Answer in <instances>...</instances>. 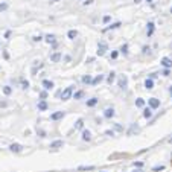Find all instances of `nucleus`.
Listing matches in <instances>:
<instances>
[{
    "instance_id": "nucleus-25",
    "label": "nucleus",
    "mask_w": 172,
    "mask_h": 172,
    "mask_svg": "<svg viewBox=\"0 0 172 172\" xmlns=\"http://www.w3.org/2000/svg\"><path fill=\"white\" fill-rule=\"evenodd\" d=\"M78 37V31L76 29H70L69 32H67V38L69 40H75Z\"/></svg>"
},
{
    "instance_id": "nucleus-20",
    "label": "nucleus",
    "mask_w": 172,
    "mask_h": 172,
    "mask_svg": "<svg viewBox=\"0 0 172 172\" xmlns=\"http://www.w3.org/2000/svg\"><path fill=\"white\" fill-rule=\"evenodd\" d=\"M145 88H146V90H152L154 88V79H151V78H146V79H145Z\"/></svg>"
},
{
    "instance_id": "nucleus-36",
    "label": "nucleus",
    "mask_w": 172,
    "mask_h": 172,
    "mask_svg": "<svg viewBox=\"0 0 172 172\" xmlns=\"http://www.w3.org/2000/svg\"><path fill=\"white\" fill-rule=\"evenodd\" d=\"M37 133H38L40 137H46V131H44V130H37Z\"/></svg>"
},
{
    "instance_id": "nucleus-33",
    "label": "nucleus",
    "mask_w": 172,
    "mask_h": 172,
    "mask_svg": "<svg viewBox=\"0 0 172 172\" xmlns=\"http://www.w3.org/2000/svg\"><path fill=\"white\" fill-rule=\"evenodd\" d=\"M110 22H111V15H104V17H102V23H104V24H108Z\"/></svg>"
},
{
    "instance_id": "nucleus-14",
    "label": "nucleus",
    "mask_w": 172,
    "mask_h": 172,
    "mask_svg": "<svg viewBox=\"0 0 172 172\" xmlns=\"http://www.w3.org/2000/svg\"><path fill=\"white\" fill-rule=\"evenodd\" d=\"M152 114H154V110H152V108H149V107H145L143 108V117H145V119H152Z\"/></svg>"
},
{
    "instance_id": "nucleus-26",
    "label": "nucleus",
    "mask_w": 172,
    "mask_h": 172,
    "mask_svg": "<svg viewBox=\"0 0 172 172\" xmlns=\"http://www.w3.org/2000/svg\"><path fill=\"white\" fill-rule=\"evenodd\" d=\"M2 92H3L5 96H11V95H12V87H11V85H5V87L2 88Z\"/></svg>"
},
{
    "instance_id": "nucleus-53",
    "label": "nucleus",
    "mask_w": 172,
    "mask_h": 172,
    "mask_svg": "<svg viewBox=\"0 0 172 172\" xmlns=\"http://www.w3.org/2000/svg\"><path fill=\"white\" fill-rule=\"evenodd\" d=\"M171 14H172V8H171Z\"/></svg>"
},
{
    "instance_id": "nucleus-9",
    "label": "nucleus",
    "mask_w": 172,
    "mask_h": 172,
    "mask_svg": "<svg viewBox=\"0 0 172 172\" xmlns=\"http://www.w3.org/2000/svg\"><path fill=\"white\" fill-rule=\"evenodd\" d=\"M114 114H116V111H114L113 107H108V108H105V110H104V117H105V119H113Z\"/></svg>"
},
{
    "instance_id": "nucleus-2",
    "label": "nucleus",
    "mask_w": 172,
    "mask_h": 172,
    "mask_svg": "<svg viewBox=\"0 0 172 172\" xmlns=\"http://www.w3.org/2000/svg\"><path fill=\"white\" fill-rule=\"evenodd\" d=\"M107 50H108V43H107V41H104V40H99L96 55H97V57H104L105 53H107Z\"/></svg>"
},
{
    "instance_id": "nucleus-8",
    "label": "nucleus",
    "mask_w": 172,
    "mask_h": 172,
    "mask_svg": "<svg viewBox=\"0 0 172 172\" xmlns=\"http://www.w3.org/2000/svg\"><path fill=\"white\" fill-rule=\"evenodd\" d=\"M154 32H156V24H154V22H148L146 23V35H148V38L152 37Z\"/></svg>"
},
{
    "instance_id": "nucleus-48",
    "label": "nucleus",
    "mask_w": 172,
    "mask_h": 172,
    "mask_svg": "<svg viewBox=\"0 0 172 172\" xmlns=\"http://www.w3.org/2000/svg\"><path fill=\"white\" fill-rule=\"evenodd\" d=\"M142 2V0H134V3H140Z\"/></svg>"
},
{
    "instance_id": "nucleus-24",
    "label": "nucleus",
    "mask_w": 172,
    "mask_h": 172,
    "mask_svg": "<svg viewBox=\"0 0 172 172\" xmlns=\"http://www.w3.org/2000/svg\"><path fill=\"white\" fill-rule=\"evenodd\" d=\"M81 81H82V84L92 85V81H93V78H92V75H84L82 78H81Z\"/></svg>"
},
{
    "instance_id": "nucleus-17",
    "label": "nucleus",
    "mask_w": 172,
    "mask_h": 172,
    "mask_svg": "<svg viewBox=\"0 0 172 172\" xmlns=\"http://www.w3.org/2000/svg\"><path fill=\"white\" fill-rule=\"evenodd\" d=\"M97 102H99V99H97V97H90V99H87L85 105L92 108V107H96V105H97Z\"/></svg>"
},
{
    "instance_id": "nucleus-38",
    "label": "nucleus",
    "mask_w": 172,
    "mask_h": 172,
    "mask_svg": "<svg viewBox=\"0 0 172 172\" xmlns=\"http://www.w3.org/2000/svg\"><path fill=\"white\" fill-rule=\"evenodd\" d=\"M149 50H151L149 46H143V47H142V52H143V53H149Z\"/></svg>"
},
{
    "instance_id": "nucleus-32",
    "label": "nucleus",
    "mask_w": 172,
    "mask_h": 172,
    "mask_svg": "<svg viewBox=\"0 0 172 172\" xmlns=\"http://www.w3.org/2000/svg\"><path fill=\"white\" fill-rule=\"evenodd\" d=\"M49 96V93L46 92V90H43V92H40V101H46Z\"/></svg>"
},
{
    "instance_id": "nucleus-49",
    "label": "nucleus",
    "mask_w": 172,
    "mask_h": 172,
    "mask_svg": "<svg viewBox=\"0 0 172 172\" xmlns=\"http://www.w3.org/2000/svg\"><path fill=\"white\" fill-rule=\"evenodd\" d=\"M145 2H146V3H152V0H145Z\"/></svg>"
},
{
    "instance_id": "nucleus-7",
    "label": "nucleus",
    "mask_w": 172,
    "mask_h": 172,
    "mask_svg": "<svg viewBox=\"0 0 172 172\" xmlns=\"http://www.w3.org/2000/svg\"><path fill=\"white\" fill-rule=\"evenodd\" d=\"M64 116H66L64 111H55V113L50 114V120H52V122H58V120H61Z\"/></svg>"
},
{
    "instance_id": "nucleus-44",
    "label": "nucleus",
    "mask_w": 172,
    "mask_h": 172,
    "mask_svg": "<svg viewBox=\"0 0 172 172\" xmlns=\"http://www.w3.org/2000/svg\"><path fill=\"white\" fill-rule=\"evenodd\" d=\"M157 76H158V73H151V75H149L148 78H151V79H156Z\"/></svg>"
},
{
    "instance_id": "nucleus-13",
    "label": "nucleus",
    "mask_w": 172,
    "mask_h": 172,
    "mask_svg": "<svg viewBox=\"0 0 172 172\" xmlns=\"http://www.w3.org/2000/svg\"><path fill=\"white\" fill-rule=\"evenodd\" d=\"M160 64L165 67V69H172V59H171L169 57H165V58H161Z\"/></svg>"
},
{
    "instance_id": "nucleus-29",
    "label": "nucleus",
    "mask_w": 172,
    "mask_h": 172,
    "mask_svg": "<svg viewBox=\"0 0 172 172\" xmlns=\"http://www.w3.org/2000/svg\"><path fill=\"white\" fill-rule=\"evenodd\" d=\"M135 107L145 108V99H143V97H137V99H135Z\"/></svg>"
},
{
    "instance_id": "nucleus-15",
    "label": "nucleus",
    "mask_w": 172,
    "mask_h": 172,
    "mask_svg": "<svg viewBox=\"0 0 172 172\" xmlns=\"http://www.w3.org/2000/svg\"><path fill=\"white\" fill-rule=\"evenodd\" d=\"M37 108H38V111H47V108H49V104H47V101H38V104H37Z\"/></svg>"
},
{
    "instance_id": "nucleus-31",
    "label": "nucleus",
    "mask_w": 172,
    "mask_h": 172,
    "mask_svg": "<svg viewBox=\"0 0 172 172\" xmlns=\"http://www.w3.org/2000/svg\"><path fill=\"white\" fill-rule=\"evenodd\" d=\"M8 8H9V3H8V2H2V3H0V12L6 11Z\"/></svg>"
},
{
    "instance_id": "nucleus-11",
    "label": "nucleus",
    "mask_w": 172,
    "mask_h": 172,
    "mask_svg": "<svg viewBox=\"0 0 172 172\" xmlns=\"http://www.w3.org/2000/svg\"><path fill=\"white\" fill-rule=\"evenodd\" d=\"M120 26H122L120 22H114V23H110V24H108L107 28H104L102 31H104V32H107V31H114V29H119Z\"/></svg>"
},
{
    "instance_id": "nucleus-3",
    "label": "nucleus",
    "mask_w": 172,
    "mask_h": 172,
    "mask_svg": "<svg viewBox=\"0 0 172 172\" xmlns=\"http://www.w3.org/2000/svg\"><path fill=\"white\" fill-rule=\"evenodd\" d=\"M160 105H161L160 99H157V97H149L148 99V107L152 108V110H157V108H160Z\"/></svg>"
},
{
    "instance_id": "nucleus-41",
    "label": "nucleus",
    "mask_w": 172,
    "mask_h": 172,
    "mask_svg": "<svg viewBox=\"0 0 172 172\" xmlns=\"http://www.w3.org/2000/svg\"><path fill=\"white\" fill-rule=\"evenodd\" d=\"M32 40H34V41H41V40H44V38L41 37V35H35V37H34Z\"/></svg>"
},
{
    "instance_id": "nucleus-28",
    "label": "nucleus",
    "mask_w": 172,
    "mask_h": 172,
    "mask_svg": "<svg viewBox=\"0 0 172 172\" xmlns=\"http://www.w3.org/2000/svg\"><path fill=\"white\" fill-rule=\"evenodd\" d=\"M75 130H84V119H78V120H76Z\"/></svg>"
},
{
    "instance_id": "nucleus-51",
    "label": "nucleus",
    "mask_w": 172,
    "mask_h": 172,
    "mask_svg": "<svg viewBox=\"0 0 172 172\" xmlns=\"http://www.w3.org/2000/svg\"><path fill=\"white\" fill-rule=\"evenodd\" d=\"M168 142H169V143H172V137H169V140H168Z\"/></svg>"
},
{
    "instance_id": "nucleus-35",
    "label": "nucleus",
    "mask_w": 172,
    "mask_h": 172,
    "mask_svg": "<svg viewBox=\"0 0 172 172\" xmlns=\"http://www.w3.org/2000/svg\"><path fill=\"white\" fill-rule=\"evenodd\" d=\"M114 130H116V131H119V133H123V126L119 125V123H114Z\"/></svg>"
},
{
    "instance_id": "nucleus-45",
    "label": "nucleus",
    "mask_w": 172,
    "mask_h": 172,
    "mask_svg": "<svg viewBox=\"0 0 172 172\" xmlns=\"http://www.w3.org/2000/svg\"><path fill=\"white\" fill-rule=\"evenodd\" d=\"M142 165H143V163H142V161H135V163H134V166H137V168H140Z\"/></svg>"
},
{
    "instance_id": "nucleus-46",
    "label": "nucleus",
    "mask_w": 172,
    "mask_h": 172,
    "mask_svg": "<svg viewBox=\"0 0 172 172\" xmlns=\"http://www.w3.org/2000/svg\"><path fill=\"white\" fill-rule=\"evenodd\" d=\"M64 59H66V61H67V62H69V61H70V59H72V57H70V55H66V57H64Z\"/></svg>"
},
{
    "instance_id": "nucleus-12",
    "label": "nucleus",
    "mask_w": 172,
    "mask_h": 172,
    "mask_svg": "<svg viewBox=\"0 0 172 172\" xmlns=\"http://www.w3.org/2000/svg\"><path fill=\"white\" fill-rule=\"evenodd\" d=\"M9 151H11V152H15V154H19V152L23 151V146H22L20 143H11V145H9Z\"/></svg>"
},
{
    "instance_id": "nucleus-1",
    "label": "nucleus",
    "mask_w": 172,
    "mask_h": 172,
    "mask_svg": "<svg viewBox=\"0 0 172 172\" xmlns=\"http://www.w3.org/2000/svg\"><path fill=\"white\" fill-rule=\"evenodd\" d=\"M73 93H75V85L72 84V85H69V87H66L64 90H62L61 99H62V101H69V99L73 97Z\"/></svg>"
},
{
    "instance_id": "nucleus-18",
    "label": "nucleus",
    "mask_w": 172,
    "mask_h": 172,
    "mask_svg": "<svg viewBox=\"0 0 172 172\" xmlns=\"http://www.w3.org/2000/svg\"><path fill=\"white\" fill-rule=\"evenodd\" d=\"M62 146H64V142L62 140H53L50 143V148H53V149H58V148H62Z\"/></svg>"
},
{
    "instance_id": "nucleus-34",
    "label": "nucleus",
    "mask_w": 172,
    "mask_h": 172,
    "mask_svg": "<svg viewBox=\"0 0 172 172\" xmlns=\"http://www.w3.org/2000/svg\"><path fill=\"white\" fill-rule=\"evenodd\" d=\"M117 57H119V50H111L110 58H111V59H117Z\"/></svg>"
},
{
    "instance_id": "nucleus-4",
    "label": "nucleus",
    "mask_w": 172,
    "mask_h": 172,
    "mask_svg": "<svg viewBox=\"0 0 172 172\" xmlns=\"http://www.w3.org/2000/svg\"><path fill=\"white\" fill-rule=\"evenodd\" d=\"M117 87L125 90L126 87H128V78H126V75H120L119 79H117Z\"/></svg>"
},
{
    "instance_id": "nucleus-19",
    "label": "nucleus",
    "mask_w": 172,
    "mask_h": 172,
    "mask_svg": "<svg viewBox=\"0 0 172 172\" xmlns=\"http://www.w3.org/2000/svg\"><path fill=\"white\" fill-rule=\"evenodd\" d=\"M114 81H116V72H110V73H108V76H107V84L111 85Z\"/></svg>"
},
{
    "instance_id": "nucleus-5",
    "label": "nucleus",
    "mask_w": 172,
    "mask_h": 172,
    "mask_svg": "<svg viewBox=\"0 0 172 172\" xmlns=\"http://www.w3.org/2000/svg\"><path fill=\"white\" fill-rule=\"evenodd\" d=\"M43 88L46 90V92H50V90H53V87H55V82L50 79H43V82H41Z\"/></svg>"
},
{
    "instance_id": "nucleus-6",
    "label": "nucleus",
    "mask_w": 172,
    "mask_h": 172,
    "mask_svg": "<svg viewBox=\"0 0 172 172\" xmlns=\"http://www.w3.org/2000/svg\"><path fill=\"white\" fill-rule=\"evenodd\" d=\"M44 41L52 44V47H57V37L53 34H47V35H44Z\"/></svg>"
},
{
    "instance_id": "nucleus-10",
    "label": "nucleus",
    "mask_w": 172,
    "mask_h": 172,
    "mask_svg": "<svg viewBox=\"0 0 172 172\" xmlns=\"http://www.w3.org/2000/svg\"><path fill=\"white\" fill-rule=\"evenodd\" d=\"M81 139H82L84 142H92V133H90V130H82V133H81Z\"/></svg>"
},
{
    "instance_id": "nucleus-23",
    "label": "nucleus",
    "mask_w": 172,
    "mask_h": 172,
    "mask_svg": "<svg viewBox=\"0 0 172 172\" xmlns=\"http://www.w3.org/2000/svg\"><path fill=\"white\" fill-rule=\"evenodd\" d=\"M128 49H130L128 43H125V44H122V46H120V49H119V53H122V55H125V57H126V55H128V52H130Z\"/></svg>"
},
{
    "instance_id": "nucleus-47",
    "label": "nucleus",
    "mask_w": 172,
    "mask_h": 172,
    "mask_svg": "<svg viewBox=\"0 0 172 172\" xmlns=\"http://www.w3.org/2000/svg\"><path fill=\"white\" fill-rule=\"evenodd\" d=\"M50 3H57V2H59V0H49Z\"/></svg>"
},
{
    "instance_id": "nucleus-30",
    "label": "nucleus",
    "mask_w": 172,
    "mask_h": 172,
    "mask_svg": "<svg viewBox=\"0 0 172 172\" xmlns=\"http://www.w3.org/2000/svg\"><path fill=\"white\" fill-rule=\"evenodd\" d=\"M20 84H22V88L23 90H28L29 88V81H26L24 78H20Z\"/></svg>"
},
{
    "instance_id": "nucleus-37",
    "label": "nucleus",
    "mask_w": 172,
    "mask_h": 172,
    "mask_svg": "<svg viewBox=\"0 0 172 172\" xmlns=\"http://www.w3.org/2000/svg\"><path fill=\"white\" fill-rule=\"evenodd\" d=\"M169 73H171V69H165V70L161 72V75H163V76H169Z\"/></svg>"
},
{
    "instance_id": "nucleus-52",
    "label": "nucleus",
    "mask_w": 172,
    "mask_h": 172,
    "mask_svg": "<svg viewBox=\"0 0 172 172\" xmlns=\"http://www.w3.org/2000/svg\"><path fill=\"white\" fill-rule=\"evenodd\" d=\"M0 50H2V44H0Z\"/></svg>"
},
{
    "instance_id": "nucleus-40",
    "label": "nucleus",
    "mask_w": 172,
    "mask_h": 172,
    "mask_svg": "<svg viewBox=\"0 0 172 172\" xmlns=\"http://www.w3.org/2000/svg\"><path fill=\"white\" fill-rule=\"evenodd\" d=\"M93 2H95V0H84V2H82V5H84V6H88V5H92Z\"/></svg>"
},
{
    "instance_id": "nucleus-39",
    "label": "nucleus",
    "mask_w": 172,
    "mask_h": 172,
    "mask_svg": "<svg viewBox=\"0 0 172 172\" xmlns=\"http://www.w3.org/2000/svg\"><path fill=\"white\" fill-rule=\"evenodd\" d=\"M11 35H12L11 31H6V32H5V38H6V40H9V38H11Z\"/></svg>"
},
{
    "instance_id": "nucleus-50",
    "label": "nucleus",
    "mask_w": 172,
    "mask_h": 172,
    "mask_svg": "<svg viewBox=\"0 0 172 172\" xmlns=\"http://www.w3.org/2000/svg\"><path fill=\"white\" fill-rule=\"evenodd\" d=\"M169 93L172 95V85H171V88H169Z\"/></svg>"
},
{
    "instance_id": "nucleus-22",
    "label": "nucleus",
    "mask_w": 172,
    "mask_h": 172,
    "mask_svg": "<svg viewBox=\"0 0 172 172\" xmlns=\"http://www.w3.org/2000/svg\"><path fill=\"white\" fill-rule=\"evenodd\" d=\"M104 79H105V75H97L96 78H93V81H92V85H97V84H101Z\"/></svg>"
},
{
    "instance_id": "nucleus-21",
    "label": "nucleus",
    "mask_w": 172,
    "mask_h": 172,
    "mask_svg": "<svg viewBox=\"0 0 172 172\" xmlns=\"http://www.w3.org/2000/svg\"><path fill=\"white\" fill-rule=\"evenodd\" d=\"M134 133H139V126H137V123H131L130 130L126 131V134H128V135H133Z\"/></svg>"
},
{
    "instance_id": "nucleus-42",
    "label": "nucleus",
    "mask_w": 172,
    "mask_h": 172,
    "mask_svg": "<svg viewBox=\"0 0 172 172\" xmlns=\"http://www.w3.org/2000/svg\"><path fill=\"white\" fill-rule=\"evenodd\" d=\"M152 169H154V171H163V169H165V166H163V165H160V166H154Z\"/></svg>"
},
{
    "instance_id": "nucleus-27",
    "label": "nucleus",
    "mask_w": 172,
    "mask_h": 172,
    "mask_svg": "<svg viewBox=\"0 0 172 172\" xmlns=\"http://www.w3.org/2000/svg\"><path fill=\"white\" fill-rule=\"evenodd\" d=\"M84 90H78V92H75L73 93V99H76V101H79V99H82L84 97Z\"/></svg>"
},
{
    "instance_id": "nucleus-43",
    "label": "nucleus",
    "mask_w": 172,
    "mask_h": 172,
    "mask_svg": "<svg viewBox=\"0 0 172 172\" xmlns=\"http://www.w3.org/2000/svg\"><path fill=\"white\" fill-rule=\"evenodd\" d=\"M105 135H114V130H107L105 131Z\"/></svg>"
},
{
    "instance_id": "nucleus-16",
    "label": "nucleus",
    "mask_w": 172,
    "mask_h": 172,
    "mask_svg": "<svg viewBox=\"0 0 172 172\" xmlns=\"http://www.w3.org/2000/svg\"><path fill=\"white\" fill-rule=\"evenodd\" d=\"M61 58H62V53L61 52H53L52 55H50V61L52 62H59Z\"/></svg>"
}]
</instances>
